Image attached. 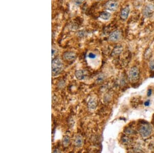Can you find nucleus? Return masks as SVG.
Listing matches in <instances>:
<instances>
[{"mask_svg":"<svg viewBox=\"0 0 154 153\" xmlns=\"http://www.w3.org/2000/svg\"><path fill=\"white\" fill-rule=\"evenodd\" d=\"M152 94V90L150 89H149L148 91H147V96H150Z\"/></svg>","mask_w":154,"mask_h":153,"instance_id":"19","label":"nucleus"},{"mask_svg":"<svg viewBox=\"0 0 154 153\" xmlns=\"http://www.w3.org/2000/svg\"><path fill=\"white\" fill-rule=\"evenodd\" d=\"M97 101L95 99H92L90 101L89 104H88L90 108L92 109H95L97 107Z\"/></svg>","mask_w":154,"mask_h":153,"instance_id":"11","label":"nucleus"},{"mask_svg":"<svg viewBox=\"0 0 154 153\" xmlns=\"http://www.w3.org/2000/svg\"><path fill=\"white\" fill-rule=\"evenodd\" d=\"M123 51V47L121 46H118L115 47L112 52V55L113 56L119 55Z\"/></svg>","mask_w":154,"mask_h":153,"instance_id":"10","label":"nucleus"},{"mask_svg":"<svg viewBox=\"0 0 154 153\" xmlns=\"http://www.w3.org/2000/svg\"><path fill=\"white\" fill-rule=\"evenodd\" d=\"M63 68L62 61L60 58L54 59L52 63V73L53 75H58L62 72Z\"/></svg>","mask_w":154,"mask_h":153,"instance_id":"2","label":"nucleus"},{"mask_svg":"<svg viewBox=\"0 0 154 153\" xmlns=\"http://www.w3.org/2000/svg\"><path fill=\"white\" fill-rule=\"evenodd\" d=\"M122 37V34L121 31L116 30L110 34L108 39L113 43H117L121 40Z\"/></svg>","mask_w":154,"mask_h":153,"instance_id":"5","label":"nucleus"},{"mask_svg":"<svg viewBox=\"0 0 154 153\" xmlns=\"http://www.w3.org/2000/svg\"><path fill=\"white\" fill-rule=\"evenodd\" d=\"M119 3L115 0H110L105 4V8L110 11H115L118 9Z\"/></svg>","mask_w":154,"mask_h":153,"instance_id":"6","label":"nucleus"},{"mask_svg":"<svg viewBox=\"0 0 154 153\" xmlns=\"http://www.w3.org/2000/svg\"><path fill=\"white\" fill-rule=\"evenodd\" d=\"M88 57L90 58V59H94V58H95L96 57V55L94 53H90L88 54Z\"/></svg>","mask_w":154,"mask_h":153,"instance_id":"18","label":"nucleus"},{"mask_svg":"<svg viewBox=\"0 0 154 153\" xmlns=\"http://www.w3.org/2000/svg\"><path fill=\"white\" fill-rule=\"evenodd\" d=\"M112 16V14L108 11L102 12L99 16V18L103 21H108L110 20Z\"/></svg>","mask_w":154,"mask_h":153,"instance_id":"9","label":"nucleus"},{"mask_svg":"<svg viewBox=\"0 0 154 153\" xmlns=\"http://www.w3.org/2000/svg\"><path fill=\"white\" fill-rule=\"evenodd\" d=\"M96 1H101V0H96Z\"/></svg>","mask_w":154,"mask_h":153,"instance_id":"21","label":"nucleus"},{"mask_svg":"<svg viewBox=\"0 0 154 153\" xmlns=\"http://www.w3.org/2000/svg\"><path fill=\"white\" fill-rule=\"evenodd\" d=\"M139 133L142 137L147 138L152 135L153 127L150 124L144 123L141 124L139 128Z\"/></svg>","mask_w":154,"mask_h":153,"instance_id":"1","label":"nucleus"},{"mask_svg":"<svg viewBox=\"0 0 154 153\" xmlns=\"http://www.w3.org/2000/svg\"><path fill=\"white\" fill-rule=\"evenodd\" d=\"M122 140L124 144H128L130 143V140L127 137H124Z\"/></svg>","mask_w":154,"mask_h":153,"instance_id":"16","label":"nucleus"},{"mask_svg":"<svg viewBox=\"0 0 154 153\" xmlns=\"http://www.w3.org/2000/svg\"><path fill=\"white\" fill-rule=\"evenodd\" d=\"M64 59H66V60L68 61H72L75 59L76 54L73 52H67L65 53L64 54Z\"/></svg>","mask_w":154,"mask_h":153,"instance_id":"8","label":"nucleus"},{"mask_svg":"<svg viewBox=\"0 0 154 153\" xmlns=\"http://www.w3.org/2000/svg\"><path fill=\"white\" fill-rule=\"evenodd\" d=\"M149 68L151 71H154V60L153 59L150 60V62L149 63Z\"/></svg>","mask_w":154,"mask_h":153,"instance_id":"15","label":"nucleus"},{"mask_svg":"<svg viewBox=\"0 0 154 153\" xmlns=\"http://www.w3.org/2000/svg\"><path fill=\"white\" fill-rule=\"evenodd\" d=\"M154 13V5L151 3L147 4L143 8V11H142L143 16L145 18H150L152 17Z\"/></svg>","mask_w":154,"mask_h":153,"instance_id":"4","label":"nucleus"},{"mask_svg":"<svg viewBox=\"0 0 154 153\" xmlns=\"http://www.w3.org/2000/svg\"><path fill=\"white\" fill-rule=\"evenodd\" d=\"M76 145L77 146H79L82 145V139L80 137H78V138H77L76 140Z\"/></svg>","mask_w":154,"mask_h":153,"instance_id":"14","label":"nucleus"},{"mask_svg":"<svg viewBox=\"0 0 154 153\" xmlns=\"http://www.w3.org/2000/svg\"><path fill=\"white\" fill-rule=\"evenodd\" d=\"M70 142V139L68 137H65L64 138V140H63V143H64V145L65 146H67L68 145V143Z\"/></svg>","mask_w":154,"mask_h":153,"instance_id":"17","label":"nucleus"},{"mask_svg":"<svg viewBox=\"0 0 154 153\" xmlns=\"http://www.w3.org/2000/svg\"><path fill=\"white\" fill-rule=\"evenodd\" d=\"M86 0H73V2H74V4H75L76 5L80 6L84 3L85 1Z\"/></svg>","mask_w":154,"mask_h":153,"instance_id":"13","label":"nucleus"},{"mask_svg":"<svg viewBox=\"0 0 154 153\" xmlns=\"http://www.w3.org/2000/svg\"><path fill=\"white\" fill-rule=\"evenodd\" d=\"M140 78V70L137 66H133L130 69L128 73V78L131 82L137 81Z\"/></svg>","mask_w":154,"mask_h":153,"instance_id":"3","label":"nucleus"},{"mask_svg":"<svg viewBox=\"0 0 154 153\" xmlns=\"http://www.w3.org/2000/svg\"><path fill=\"white\" fill-rule=\"evenodd\" d=\"M76 76L78 79H82L84 78V72L82 71H78L76 72Z\"/></svg>","mask_w":154,"mask_h":153,"instance_id":"12","label":"nucleus"},{"mask_svg":"<svg viewBox=\"0 0 154 153\" xmlns=\"http://www.w3.org/2000/svg\"><path fill=\"white\" fill-rule=\"evenodd\" d=\"M150 101L148 100V101H147L145 102V103H144V105L146 106H148L150 105Z\"/></svg>","mask_w":154,"mask_h":153,"instance_id":"20","label":"nucleus"},{"mask_svg":"<svg viewBox=\"0 0 154 153\" xmlns=\"http://www.w3.org/2000/svg\"><path fill=\"white\" fill-rule=\"evenodd\" d=\"M130 13V8L129 6H127L121 10L120 13V18L122 20H126L128 18V16Z\"/></svg>","mask_w":154,"mask_h":153,"instance_id":"7","label":"nucleus"}]
</instances>
